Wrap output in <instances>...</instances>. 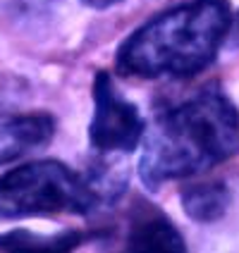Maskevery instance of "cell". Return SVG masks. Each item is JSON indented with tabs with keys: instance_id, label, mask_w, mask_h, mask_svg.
I'll list each match as a JSON object with an SVG mask.
<instances>
[{
	"instance_id": "cell-1",
	"label": "cell",
	"mask_w": 239,
	"mask_h": 253,
	"mask_svg": "<svg viewBox=\"0 0 239 253\" xmlns=\"http://www.w3.org/2000/svg\"><path fill=\"white\" fill-rule=\"evenodd\" d=\"M139 174L148 189L187 179L239 151V113L215 86L163 113L141 139Z\"/></svg>"
},
{
	"instance_id": "cell-2",
	"label": "cell",
	"mask_w": 239,
	"mask_h": 253,
	"mask_svg": "<svg viewBox=\"0 0 239 253\" xmlns=\"http://www.w3.org/2000/svg\"><path fill=\"white\" fill-rule=\"evenodd\" d=\"M227 0H191L153 17L117 50V70L127 77L187 79L211 65L230 34Z\"/></svg>"
},
{
	"instance_id": "cell-3",
	"label": "cell",
	"mask_w": 239,
	"mask_h": 253,
	"mask_svg": "<svg viewBox=\"0 0 239 253\" xmlns=\"http://www.w3.org/2000/svg\"><path fill=\"white\" fill-rule=\"evenodd\" d=\"M100 203L91 177L57 160H34L0 177V217L86 215Z\"/></svg>"
},
{
	"instance_id": "cell-4",
	"label": "cell",
	"mask_w": 239,
	"mask_h": 253,
	"mask_svg": "<svg viewBox=\"0 0 239 253\" xmlns=\"http://www.w3.org/2000/svg\"><path fill=\"white\" fill-rule=\"evenodd\" d=\"M146 125L134 103L120 93L108 72L94 79V117L89 125L91 148L103 155L132 153L143 139Z\"/></svg>"
},
{
	"instance_id": "cell-5",
	"label": "cell",
	"mask_w": 239,
	"mask_h": 253,
	"mask_svg": "<svg viewBox=\"0 0 239 253\" xmlns=\"http://www.w3.org/2000/svg\"><path fill=\"white\" fill-rule=\"evenodd\" d=\"M55 131V120L41 110H22L10 79L0 77V165L46 146Z\"/></svg>"
},
{
	"instance_id": "cell-6",
	"label": "cell",
	"mask_w": 239,
	"mask_h": 253,
	"mask_svg": "<svg viewBox=\"0 0 239 253\" xmlns=\"http://www.w3.org/2000/svg\"><path fill=\"white\" fill-rule=\"evenodd\" d=\"M122 253H187V246L163 212H141L129 227Z\"/></svg>"
},
{
	"instance_id": "cell-7",
	"label": "cell",
	"mask_w": 239,
	"mask_h": 253,
	"mask_svg": "<svg viewBox=\"0 0 239 253\" xmlns=\"http://www.w3.org/2000/svg\"><path fill=\"white\" fill-rule=\"evenodd\" d=\"M230 206V191L220 182L191 184L182 191V208L196 222H213L225 215Z\"/></svg>"
},
{
	"instance_id": "cell-8",
	"label": "cell",
	"mask_w": 239,
	"mask_h": 253,
	"mask_svg": "<svg viewBox=\"0 0 239 253\" xmlns=\"http://www.w3.org/2000/svg\"><path fill=\"white\" fill-rule=\"evenodd\" d=\"M82 244L79 232L41 237L34 232H10L0 237V253H72Z\"/></svg>"
},
{
	"instance_id": "cell-9",
	"label": "cell",
	"mask_w": 239,
	"mask_h": 253,
	"mask_svg": "<svg viewBox=\"0 0 239 253\" xmlns=\"http://www.w3.org/2000/svg\"><path fill=\"white\" fill-rule=\"evenodd\" d=\"M227 39H230V43L235 45V48H239V12L232 17V22H230V34H227Z\"/></svg>"
},
{
	"instance_id": "cell-10",
	"label": "cell",
	"mask_w": 239,
	"mask_h": 253,
	"mask_svg": "<svg viewBox=\"0 0 239 253\" xmlns=\"http://www.w3.org/2000/svg\"><path fill=\"white\" fill-rule=\"evenodd\" d=\"M84 5H89V7H96V10H103V7H113V5H117L120 0H82Z\"/></svg>"
}]
</instances>
